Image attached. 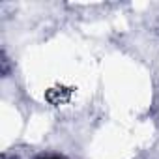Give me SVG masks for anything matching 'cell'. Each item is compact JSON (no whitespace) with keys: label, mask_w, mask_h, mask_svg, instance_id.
<instances>
[{"label":"cell","mask_w":159,"mask_h":159,"mask_svg":"<svg viewBox=\"0 0 159 159\" xmlns=\"http://www.w3.org/2000/svg\"><path fill=\"white\" fill-rule=\"evenodd\" d=\"M39 159H62V157H58V155H45V157H39Z\"/></svg>","instance_id":"1"}]
</instances>
